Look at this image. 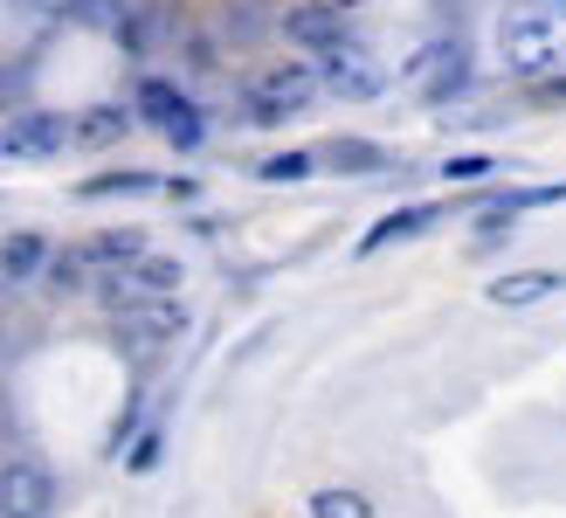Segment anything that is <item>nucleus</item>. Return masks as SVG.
Masks as SVG:
<instances>
[{
  "label": "nucleus",
  "instance_id": "f257e3e1",
  "mask_svg": "<svg viewBox=\"0 0 566 518\" xmlns=\"http://www.w3.org/2000/svg\"><path fill=\"white\" fill-rule=\"evenodd\" d=\"M497 49L518 76H546L559 55H566V8H504L497 21Z\"/></svg>",
  "mask_w": 566,
  "mask_h": 518
},
{
  "label": "nucleus",
  "instance_id": "f03ea898",
  "mask_svg": "<svg viewBox=\"0 0 566 518\" xmlns=\"http://www.w3.org/2000/svg\"><path fill=\"white\" fill-rule=\"evenodd\" d=\"M138 118H146V125H159V132L174 138L180 153H193V146H201V111H193V104H187V97H180L166 76H146V83H138Z\"/></svg>",
  "mask_w": 566,
  "mask_h": 518
},
{
  "label": "nucleus",
  "instance_id": "7ed1b4c3",
  "mask_svg": "<svg viewBox=\"0 0 566 518\" xmlns=\"http://www.w3.org/2000/svg\"><path fill=\"white\" fill-rule=\"evenodd\" d=\"M311 91H318V76H311L304 63H283V70H263L256 83H249V118H263V125H276V118H291V111H304V104H311Z\"/></svg>",
  "mask_w": 566,
  "mask_h": 518
},
{
  "label": "nucleus",
  "instance_id": "20e7f679",
  "mask_svg": "<svg viewBox=\"0 0 566 518\" xmlns=\"http://www.w3.org/2000/svg\"><path fill=\"white\" fill-rule=\"evenodd\" d=\"M187 332V311L174 298H138V304H118V339L132 353H159L166 339Z\"/></svg>",
  "mask_w": 566,
  "mask_h": 518
},
{
  "label": "nucleus",
  "instance_id": "39448f33",
  "mask_svg": "<svg viewBox=\"0 0 566 518\" xmlns=\"http://www.w3.org/2000/svg\"><path fill=\"white\" fill-rule=\"evenodd\" d=\"M174 291H180V263H174V256H138V263H125V270L104 277L111 311H118V304H138V298H174Z\"/></svg>",
  "mask_w": 566,
  "mask_h": 518
},
{
  "label": "nucleus",
  "instance_id": "423d86ee",
  "mask_svg": "<svg viewBox=\"0 0 566 518\" xmlns=\"http://www.w3.org/2000/svg\"><path fill=\"white\" fill-rule=\"evenodd\" d=\"M0 511L8 518H49L55 511V477L35 456H8V477H0Z\"/></svg>",
  "mask_w": 566,
  "mask_h": 518
},
{
  "label": "nucleus",
  "instance_id": "0eeeda50",
  "mask_svg": "<svg viewBox=\"0 0 566 518\" xmlns=\"http://www.w3.org/2000/svg\"><path fill=\"white\" fill-rule=\"evenodd\" d=\"M325 91H338V97L366 104V97H380V91H387V70H380L366 49L338 42V49H325Z\"/></svg>",
  "mask_w": 566,
  "mask_h": 518
},
{
  "label": "nucleus",
  "instance_id": "6e6552de",
  "mask_svg": "<svg viewBox=\"0 0 566 518\" xmlns=\"http://www.w3.org/2000/svg\"><path fill=\"white\" fill-rule=\"evenodd\" d=\"M70 138L76 132L55 118V111H14L8 118V159H55Z\"/></svg>",
  "mask_w": 566,
  "mask_h": 518
},
{
  "label": "nucleus",
  "instance_id": "1a4fd4ad",
  "mask_svg": "<svg viewBox=\"0 0 566 518\" xmlns=\"http://www.w3.org/2000/svg\"><path fill=\"white\" fill-rule=\"evenodd\" d=\"M463 76H470V63H463V42H436L429 55H415V91L429 97V104L457 97V91H463Z\"/></svg>",
  "mask_w": 566,
  "mask_h": 518
},
{
  "label": "nucleus",
  "instance_id": "9d476101",
  "mask_svg": "<svg viewBox=\"0 0 566 518\" xmlns=\"http://www.w3.org/2000/svg\"><path fill=\"white\" fill-rule=\"evenodd\" d=\"M436 221H442V208H429V200H421V208H394V215H380V221L359 236V256H374V249H387V242H408V236H421V228H436Z\"/></svg>",
  "mask_w": 566,
  "mask_h": 518
},
{
  "label": "nucleus",
  "instance_id": "9b49d317",
  "mask_svg": "<svg viewBox=\"0 0 566 518\" xmlns=\"http://www.w3.org/2000/svg\"><path fill=\"white\" fill-rule=\"evenodd\" d=\"M553 291H566V277H559V270H512V277H497V283H491V304L518 311V304H539V298H553Z\"/></svg>",
  "mask_w": 566,
  "mask_h": 518
},
{
  "label": "nucleus",
  "instance_id": "f8f14e48",
  "mask_svg": "<svg viewBox=\"0 0 566 518\" xmlns=\"http://www.w3.org/2000/svg\"><path fill=\"white\" fill-rule=\"evenodd\" d=\"M83 256H91L97 277H111V270H125V263H138V256H146V236H138V228H104V236L83 242Z\"/></svg>",
  "mask_w": 566,
  "mask_h": 518
},
{
  "label": "nucleus",
  "instance_id": "ddd939ff",
  "mask_svg": "<svg viewBox=\"0 0 566 518\" xmlns=\"http://www.w3.org/2000/svg\"><path fill=\"white\" fill-rule=\"evenodd\" d=\"M553 200H566V187H512V194H491V200H484V242H491L512 215H525V208H553Z\"/></svg>",
  "mask_w": 566,
  "mask_h": 518
},
{
  "label": "nucleus",
  "instance_id": "4468645a",
  "mask_svg": "<svg viewBox=\"0 0 566 518\" xmlns=\"http://www.w3.org/2000/svg\"><path fill=\"white\" fill-rule=\"evenodd\" d=\"M291 42L325 55V49L346 42V14H338V8H304V14H291Z\"/></svg>",
  "mask_w": 566,
  "mask_h": 518
},
{
  "label": "nucleus",
  "instance_id": "2eb2a0df",
  "mask_svg": "<svg viewBox=\"0 0 566 518\" xmlns=\"http://www.w3.org/2000/svg\"><path fill=\"white\" fill-rule=\"evenodd\" d=\"M49 263V242L42 236H8V256H0V270H8V283H28Z\"/></svg>",
  "mask_w": 566,
  "mask_h": 518
},
{
  "label": "nucleus",
  "instance_id": "dca6fc26",
  "mask_svg": "<svg viewBox=\"0 0 566 518\" xmlns=\"http://www.w3.org/2000/svg\"><path fill=\"white\" fill-rule=\"evenodd\" d=\"M91 277H97V270H91V256H83V249H63V256L49 263V283H55V291H83Z\"/></svg>",
  "mask_w": 566,
  "mask_h": 518
},
{
  "label": "nucleus",
  "instance_id": "f3484780",
  "mask_svg": "<svg viewBox=\"0 0 566 518\" xmlns=\"http://www.w3.org/2000/svg\"><path fill=\"white\" fill-rule=\"evenodd\" d=\"M118 132H125V111H118V104H97L91 118L76 125V138H83V146H111V138H118Z\"/></svg>",
  "mask_w": 566,
  "mask_h": 518
},
{
  "label": "nucleus",
  "instance_id": "a211bd4d",
  "mask_svg": "<svg viewBox=\"0 0 566 518\" xmlns=\"http://www.w3.org/2000/svg\"><path fill=\"white\" fill-rule=\"evenodd\" d=\"M153 187H159L153 173H97V180H83L91 200H104V194H153Z\"/></svg>",
  "mask_w": 566,
  "mask_h": 518
},
{
  "label": "nucleus",
  "instance_id": "6ab92c4d",
  "mask_svg": "<svg viewBox=\"0 0 566 518\" xmlns=\"http://www.w3.org/2000/svg\"><path fill=\"white\" fill-rule=\"evenodd\" d=\"M311 518H374V505L359 491H318L311 498Z\"/></svg>",
  "mask_w": 566,
  "mask_h": 518
},
{
  "label": "nucleus",
  "instance_id": "aec40b11",
  "mask_svg": "<svg viewBox=\"0 0 566 518\" xmlns=\"http://www.w3.org/2000/svg\"><path fill=\"white\" fill-rule=\"evenodd\" d=\"M325 159H332L338 173H374V166H380V146H366V138H338Z\"/></svg>",
  "mask_w": 566,
  "mask_h": 518
},
{
  "label": "nucleus",
  "instance_id": "412c9836",
  "mask_svg": "<svg viewBox=\"0 0 566 518\" xmlns=\"http://www.w3.org/2000/svg\"><path fill=\"white\" fill-rule=\"evenodd\" d=\"M311 166H318V159H311V153H276V159H263L256 173H263V180H270V187H291V180H304V173H311Z\"/></svg>",
  "mask_w": 566,
  "mask_h": 518
},
{
  "label": "nucleus",
  "instance_id": "4be33fe9",
  "mask_svg": "<svg viewBox=\"0 0 566 518\" xmlns=\"http://www.w3.org/2000/svg\"><path fill=\"white\" fill-rule=\"evenodd\" d=\"M70 14L91 21V28H118L125 21V0H70Z\"/></svg>",
  "mask_w": 566,
  "mask_h": 518
},
{
  "label": "nucleus",
  "instance_id": "5701e85b",
  "mask_svg": "<svg viewBox=\"0 0 566 518\" xmlns=\"http://www.w3.org/2000/svg\"><path fill=\"white\" fill-rule=\"evenodd\" d=\"M442 173H449V180H484V173H491V159H484V153H470V159H449Z\"/></svg>",
  "mask_w": 566,
  "mask_h": 518
},
{
  "label": "nucleus",
  "instance_id": "b1692460",
  "mask_svg": "<svg viewBox=\"0 0 566 518\" xmlns=\"http://www.w3.org/2000/svg\"><path fill=\"white\" fill-rule=\"evenodd\" d=\"M159 464V436H138V449H132V470H153Z\"/></svg>",
  "mask_w": 566,
  "mask_h": 518
},
{
  "label": "nucleus",
  "instance_id": "393cba45",
  "mask_svg": "<svg viewBox=\"0 0 566 518\" xmlns=\"http://www.w3.org/2000/svg\"><path fill=\"white\" fill-rule=\"evenodd\" d=\"M21 14H70V0H14Z\"/></svg>",
  "mask_w": 566,
  "mask_h": 518
},
{
  "label": "nucleus",
  "instance_id": "a878e982",
  "mask_svg": "<svg viewBox=\"0 0 566 518\" xmlns=\"http://www.w3.org/2000/svg\"><path fill=\"white\" fill-rule=\"evenodd\" d=\"M539 97H546V104H566V70H559V76H546V83H539Z\"/></svg>",
  "mask_w": 566,
  "mask_h": 518
},
{
  "label": "nucleus",
  "instance_id": "bb28decb",
  "mask_svg": "<svg viewBox=\"0 0 566 518\" xmlns=\"http://www.w3.org/2000/svg\"><path fill=\"white\" fill-rule=\"evenodd\" d=\"M559 8H566V0H559Z\"/></svg>",
  "mask_w": 566,
  "mask_h": 518
}]
</instances>
